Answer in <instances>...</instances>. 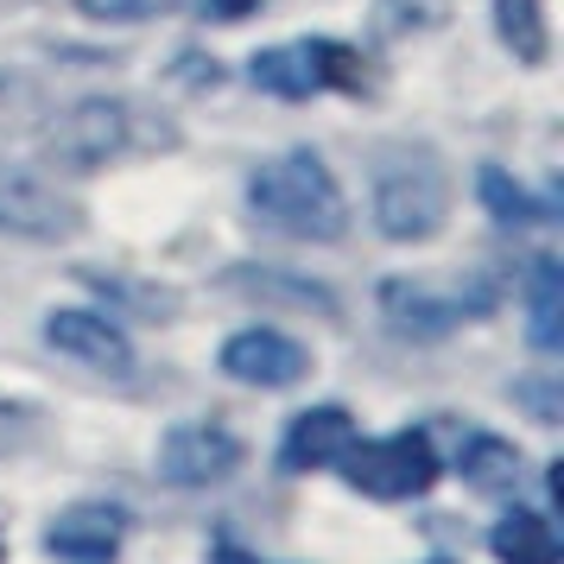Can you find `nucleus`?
Masks as SVG:
<instances>
[{
    "label": "nucleus",
    "instance_id": "f257e3e1",
    "mask_svg": "<svg viewBox=\"0 0 564 564\" xmlns=\"http://www.w3.org/2000/svg\"><path fill=\"white\" fill-rule=\"evenodd\" d=\"M248 209L285 241H343V229H349V197L330 178L324 153H311V147L260 159L248 172Z\"/></svg>",
    "mask_w": 564,
    "mask_h": 564
},
{
    "label": "nucleus",
    "instance_id": "f03ea898",
    "mask_svg": "<svg viewBox=\"0 0 564 564\" xmlns=\"http://www.w3.org/2000/svg\"><path fill=\"white\" fill-rule=\"evenodd\" d=\"M165 147H178V128L133 96H83L45 128V153L70 172H102L115 159L165 153Z\"/></svg>",
    "mask_w": 564,
    "mask_h": 564
},
{
    "label": "nucleus",
    "instance_id": "7ed1b4c3",
    "mask_svg": "<svg viewBox=\"0 0 564 564\" xmlns=\"http://www.w3.org/2000/svg\"><path fill=\"white\" fill-rule=\"evenodd\" d=\"M368 204H375V229L387 241H400V248L432 241L451 223V172H444V159L432 147H412V140L381 147L375 153V197Z\"/></svg>",
    "mask_w": 564,
    "mask_h": 564
},
{
    "label": "nucleus",
    "instance_id": "20e7f679",
    "mask_svg": "<svg viewBox=\"0 0 564 564\" xmlns=\"http://www.w3.org/2000/svg\"><path fill=\"white\" fill-rule=\"evenodd\" d=\"M343 482L368 495V501H419L432 495L444 463H437L425 432H393V437H349L343 451Z\"/></svg>",
    "mask_w": 564,
    "mask_h": 564
},
{
    "label": "nucleus",
    "instance_id": "39448f33",
    "mask_svg": "<svg viewBox=\"0 0 564 564\" xmlns=\"http://www.w3.org/2000/svg\"><path fill=\"white\" fill-rule=\"evenodd\" d=\"M495 299H501V280L495 273H476L469 292H451V299L444 292H425V285H412V280H387L381 317H387V330L406 336V343H437V336H451L457 324L495 311Z\"/></svg>",
    "mask_w": 564,
    "mask_h": 564
},
{
    "label": "nucleus",
    "instance_id": "423d86ee",
    "mask_svg": "<svg viewBox=\"0 0 564 564\" xmlns=\"http://www.w3.org/2000/svg\"><path fill=\"white\" fill-rule=\"evenodd\" d=\"M248 457V444L223 425V419H184L159 437V482L172 488H209L229 482Z\"/></svg>",
    "mask_w": 564,
    "mask_h": 564
},
{
    "label": "nucleus",
    "instance_id": "0eeeda50",
    "mask_svg": "<svg viewBox=\"0 0 564 564\" xmlns=\"http://www.w3.org/2000/svg\"><path fill=\"white\" fill-rule=\"evenodd\" d=\"M83 229V204L64 197L52 178L0 165V235L13 241H70Z\"/></svg>",
    "mask_w": 564,
    "mask_h": 564
},
{
    "label": "nucleus",
    "instance_id": "6e6552de",
    "mask_svg": "<svg viewBox=\"0 0 564 564\" xmlns=\"http://www.w3.org/2000/svg\"><path fill=\"white\" fill-rule=\"evenodd\" d=\"M216 368L229 375L235 387H260V393H285L311 375V349L299 336L273 330V324H254V330H235L223 349H216Z\"/></svg>",
    "mask_w": 564,
    "mask_h": 564
},
{
    "label": "nucleus",
    "instance_id": "1a4fd4ad",
    "mask_svg": "<svg viewBox=\"0 0 564 564\" xmlns=\"http://www.w3.org/2000/svg\"><path fill=\"white\" fill-rule=\"evenodd\" d=\"M45 343L57 356L83 361V368H102V375H128L133 368V343L115 324V311H52L45 317Z\"/></svg>",
    "mask_w": 564,
    "mask_h": 564
},
{
    "label": "nucleus",
    "instance_id": "9d476101",
    "mask_svg": "<svg viewBox=\"0 0 564 564\" xmlns=\"http://www.w3.org/2000/svg\"><path fill=\"white\" fill-rule=\"evenodd\" d=\"M121 539H128V513L108 501H77L45 527V552L64 564H108L121 552Z\"/></svg>",
    "mask_w": 564,
    "mask_h": 564
},
{
    "label": "nucleus",
    "instance_id": "9b49d317",
    "mask_svg": "<svg viewBox=\"0 0 564 564\" xmlns=\"http://www.w3.org/2000/svg\"><path fill=\"white\" fill-rule=\"evenodd\" d=\"M356 437V419L349 406H305L292 412V425L280 437V469L285 476H311V469H330Z\"/></svg>",
    "mask_w": 564,
    "mask_h": 564
},
{
    "label": "nucleus",
    "instance_id": "f8f14e48",
    "mask_svg": "<svg viewBox=\"0 0 564 564\" xmlns=\"http://www.w3.org/2000/svg\"><path fill=\"white\" fill-rule=\"evenodd\" d=\"M248 83H254L260 96H280V102H311V96H324V83H317V64H311L305 39L254 52V57H248Z\"/></svg>",
    "mask_w": 564,
    "mask_h": 564
},
{
    "label": "nucleus",
    "instance_id": "ddd939ff",
    "mask_svg": "<svg viewBox=\"0 0 564 564\" xmlns=\"http://www.w3.org/2000/svg\"><path fill=\"white\" fill-rule=\"evenodd\" d=\"M229 285L248 292L260 305H292V311H317V317H343L330 285L299 280V273H280V267H229Z\"/></svg>",
    "mask_w": 564,
    "mask_h": 564
},
{
    "label": "nucleus",
    "instance_id": "4468645a",
    "mask_svg": "<svg viewBox=\"0 0 564 564\" xmlns=\"http://www.w3.org/2000/svg\"><path fill=\"white\" fill-rule=\"evenodd\" d=\"M488 552L501 564H564V545L539 508H508L488 533Z\"/></svg>",
    "mask_w": 564,
    "mask_h": 564
},
{
    "label": "nucleus",
    "instance_id": "2eb2a0df",
    "mask_svg": "<svg viewBox=\"0 0 564 564\" xmlns=\"http://www.w3.org/2000/svg\"><path fill=\"white\" fill-rule=\"evenodd\" d=\"M527 336H533L539 356H552L564 343V267L558 254H533L527 260Z\"/></svg>",
    "mask_w": 564,
    "mask_h": 564
},
{
    "label": "nucleus",
    "instance_id": "dca6fc26",
    "mask_svg": "<svg viewBox=\"0 0 564 564\" xmlns=\"http://www.w3.org/2000/svg\"><path fill=\"white\" fill-rule=\"evenodd\" d=\"M457 469L469 488H482V495H513L520 488V444L495 432H469L457 451Z\"/></svg>",
    "mask_w": 564,
    "mask_h": 564
},
{
    "label": "nucleus",
    "instance_id": "f3484780",
    "mask_svg": "<svg viewBox=\"0 0 564 564\" xmlns=\"http://www.w3.org/2000/svg\"><path fill=\"white\" fill-rule=\"evenodd\" d=\"M77 280L89 292H102L108 311H128V317H147V324H172L178 317V292L172 285H147V280H128V273H96V267H77Z\"/></svg>",
    "mask_w": 564,
    "mask_h": 564
},
{
    "label": "nucleus",
    "instance_id": "a211bd4d",
    "mask_svg": "<svg viewBox=\"0 0 564 564\" xmlns=\"http://www.w3.org/2000/svg\"><path fill=\"white\" fill-rule=\"evenodd\" d=\"M495 32L513 52V64H545L552 57V32H545L539 0H495Z\"/></svg>",
    "mask_w": 564,
    "mask_h": 564
},
{
    "label": "nucleus",
    "instance_id": "6ab92c4d",
    "mask_svg": "<svg viewBox=\"0 0 564 564\" xmlns=\"http://www.w3.org/2000/svg\"><path fill=\"white\" fill-rule=\"evenodd\" d=\"M476 191H482L488 216H495L501 229H527V223H545V204H539L527 184H513L501 165H482V172H476Z\"/></svg>",
    "mask_w": 564,
    "mask_h": 564
},
{
    "label": "nucleus",
    "instance_id": "aec40b11",
    "mask_svg": "<svg viewBox=\"0 0 564 564\" xmlns=\"http://www.w3.org/2000/svg\"><path fill=\"white\" fill-rule=\"evenodd\" d=\"M311 64H317V83L324 89H343V96H361L368 89V64H361L356 45H343V39H305Z\"/></svg>",
    "mask_w": 564,
    "mask_h": 564
},
{
    "label": "nucleus",
    "instance_id": "412c9836",
    "mask_svg": "<svg viewBox=\"0 0 564 564\" xmlns=\"http://www.w3.org/2000/svg\"><path fill=\"white\" fill-rule=\"evenodd\" d=\"M77 13L96 26H147V20L178 13V0H77Z\"/></svg>",
    "mask_w": 564,
    "mask_h": 564
},
{
    "label": "nucleus",
    "instance_id": "4be33fe9",
    "mask_svg": "<svg viewBox=\"0 0 564 564\" xmlns=\"http://www.w3.org/2000/svg\"><path fill=\"white\" fill-rule=\"evenodd\" d=\"M248 13H260V0H204V20L216 26H241Z\"/></svg>",
    "mask_w": 564,
    "mask_h": 564
},
{
    "label": "nucleus",
    "instance_id": "5701e85b",
    "mask_svg": "<svg viewBox=\"0 0 564 564\" xmlns=\"http://www.w3.org/2000/svg\"><path fill=\"white\" fill-rule=\"evenodd\" d=\"M209 564H260V558L241 552V545H229V539H216V545H209Z\"/></svg>",
    "mask_w": 564,
    "mask_h": 564
},
{
    "label": "nucleus",
    "instance_id": "b1692460",
    "mask_svg": "<svg viewBox=\"0 0 564 564\" xmlns=\"http://www.w3.org/2000/svg\"><path fill=\"white\" fill-rule=\"evenodd\" d=\"M0 552H7V539H0Z\"/></svg>",
    "mask_w": 564,
    "mask_h": 564
}]
</instances>
